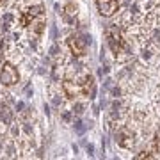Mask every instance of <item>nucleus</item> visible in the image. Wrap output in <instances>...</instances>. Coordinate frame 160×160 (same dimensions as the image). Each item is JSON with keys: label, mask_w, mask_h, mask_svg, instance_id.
<instances>
[{"label": "nucleus", "mask_w": 160, "mask_h": 160, "mask_svg": "<svg viewBox=\"0 0 160 160\" xmlns=\"http://www.w3.org/2000/svg\"><path fill=\"white\" fill-rule=\"evenodd\" d=\"M73 112L75 114H82V112H84V105H75V109H73Z\"/></svg>", "instance_id": "9"}, {"label": "nucleus", "mask_w": 160, "mask_h": 160, "mask_svg": "<svg viewBox=\"0 0 160 160\" xmlns=\"http://www.w3.org/2000/svg\"><path fill=\"white\" fill-rule=\"evenodd\" d=\"M18 80H20V73L18 69L12 66L11 62H4L2 69H0V84L2 86H14Z\"/></svg>", "instance_id": "3"}, {"label": "nucleus", "mask_w": 160, "mask_h": 160, "mask_svg": "<svg viewBox=\"0 0 160 160\" xmlns=\"http://www.w3.org/2000/svg\"><path fill=\"white\" fill-rule=\"evenodd\" d=\"M64 11L68 12L69 16H77V12H78V6H77V4H68Z\"/></svg>", "instance_id": "8"}, {"label": "nucleus", "mask_w": 160, "mask_h": 160, "mask_svg": "<svg viewBox=\"0 0 160 160\" xmlns=\"http://www.w3.org/2000/svg\"><path fill=\"white\" fill-rule=\"evenodd\" d=\"M87 43H91V36L73 34L68 38V46H69V50L73 52V55H84Z\"/></svg>", "instance_id": "2"}, {"label": "nucleus", "mask_w": 160, "mask_h": 160, "mask_svg": "<svg viewBox=\"0 0 160 160\" xmlns=\"http://www.w3.org/2000/svg\"><path fill=\"white\" fill-rule=\"evenodd\" d=\"M62 91H64V94H66L68 98H75L80 92V86H77L75 82H71V80L66 78L62 82Z\"/></svg>", "instance_id": "7"}, {"label": "nucleus", "mask_w": 160, "mask_h": 160, "mask_svg": "<svg viewBox=\"0 0 160 160\" xmlns=\"http://www.w3.org/2000/svg\"><path fill=\"white\" fill-rule=\"evenodd\" d=\"M92 151H94V148H92V144H89V146H87V153L92 155Z\"/></svg>", "instance_id": "11"}, {"label": "nucleus", "mask_w": 160, "mask_h": 160, "mask_svg": "<svg viewBox=\"0 0 160 160\" xmlns=\"http://www.w3.org/2000/svg\"><path fill=\"white\" fill-rule=\"evenodd\" d=\"M0 4H2V0H0Z\"/></svg>", "instance_id": "12"}, {"label": "nucleus", "mask_w": 160, "mask_h": 160, "mask_svg": "<svg viewBox=\"0 0 160 160\" xmlns=\"http://www.w3.org/2000/svg\"><path fill=\"white\" fill-rule=\"evenodd\" d=\"M144 157H146V158H151V157H153V155H151V153H146V151H144L142 155H137V157H135V158H144Z\"/></svg>", "instance_id": "10"}, {"label": "nucleus", "mask_w": 160, "mask_h": 160, "mask_svg": "<svg viewBox=\"0 0 160 160\" xmlns=\"http://www.w3.org/2000/svg\"><path fill=\"white\" fill-rule=\"evenodd\" d=\"M80 92H84L87 98H94L96 94V87H94V78L92 75H87L84 82H80Z\"/></svg>", "instance_id": "6"}, {"label": "nucleus", "mask_w": 160, "mask_h": 160, "mask_svg": "<svg viewBox=\"0 0 160 160\" xmlns=\"http://www.w3.org/2000/svg\"><path fill=\"white\" fill-rule=\"evenodd\" d=\"M96 7L102 16L110 18L119 11V2L118 0H96Z\"/></svg>", "instance_id": "4"}, {"label": "nucleus", "mask_w": 160, "mask_h": 160, "mask_svg": "<svg viewBox=\"0 0 160 160\" xmlns=\"http://www.w3.org/2000/svg\"><path fill=\"white\" fill-rule=\"evenodd\" d=\"M116 142L119 144L121 148L132 149V148H133V144H135V135H133V133H132L128 128H123V130L118 133V137H116Z\"/></svg>", "instance_id": "5"}, {"label": "nucleus", "mask_w": 160, "mask_h": 160, "mask_svg": "<svg viewBox=\"0 0 160 160\" xmlns=\"http://www.w3.org/2000/svg\"><path fill=\"white\" fill-rule=\"evenodd\" d=\"M105 36H107V43H109L112 53H116V57L128 50V46H126L125 39H123V36H121V32H119L116 23H109L105 27Z\"/></svg>", "instance_id": "1"}]
</instances>
